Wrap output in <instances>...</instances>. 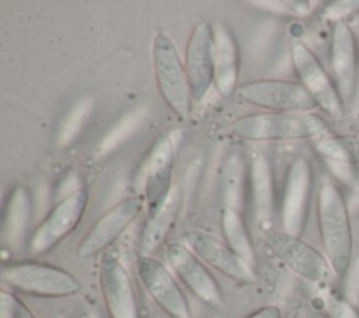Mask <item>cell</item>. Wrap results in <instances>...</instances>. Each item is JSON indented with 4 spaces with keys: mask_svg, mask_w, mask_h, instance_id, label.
<instances>
[{
    "mask_svg": "<svg viewBox=\"0 0 359 318\" xmlns=\"http://www.w3.org/2000/svg\"><path fill=\"white\" fill-rule=\"evenodd\" d=\"M317 223L324 255L334 275L344 279L353 261V233L345 196L331 181H324L318 189Z\"/></svg>",
    "mask_w": 359,
    "mask_h": 318,
    "instance_id": "cell-1",
    "label": "cell"
},
{
    "mask_svg": "<svg viewBox=\"0 0 359 318\" xmlns=\"http://www.w3.org/2000/svg\"><path fill=\"white\" fill-rule=\"evenodd\" d=\"M327 122L314 112H261L238 118L230 132L252 141H289L323 137Z\"/></svg>",
    "mask_w": 359,
    "mask_h": 318,
    "instance_id": "cell-2",
    "label": "cell"
},
{
    "mask_svg": "<svg viewBox=\"0 0 359 318\" xmlns=\"http://www.w3.org/2000/svg\"><path fill=\"white\" fill-rule=\"evenodd\" d=\"M151 60L157 88L164 102L180 118H188L194 99L185 64L171 36L164 31H157L153 36Z\"/></svg>",
    "mask_w": 359,
    "mask_h": 318,
    "instance_id": "cell-3",
    "label": "cell"
},
{
    "mask_svg": "<svg viewBox=\"0 0 359 318\" xmlns=\"http://www.w3.org/2000/svg\"><path fill=\"white\" fill-rule=\"evenodd\" d=\"M3 283L11 289L46 298H62L77 294L81 290V282L69 270L59 266L36 262L21 261L1 266Z\"/></svg>",
    "mask_w": 359,
    "mask_h": 318,
    "instance_id": "cell-4",
    "label": "cell"
},
{
    "mask_svg": "<svg viewBox=\"0 0 359 318\" xmlns=\"http://www.w3.org/2000/svg\"><path fill=\"white\" fill-rule=\"evenodd\" d=\"M264 241L280 263L310 283L328 282L334 275L327 256L300 235L271 228L264 233Z\"/></svg>",
    "mask_w": 359,
    "mask_h": 318,
    "instance_id": "cell-5",
    "label": "cell"
},
{
    "mask_svg": "<svg viewBox=\"0 0 359 318\" xmlns=\"http://www.w3.org/2000/svg\"><path fill=\"white\" fill-rule=\"evenodd\" d=\"M236 94L245 102L269 112H313V97L299 81L264 78L240 84Z\"/></svg>",
    "mask_w": 359,
    "mask_h": 318,
    "instance_id": "cell-6",
    "label": "cell"
},
{
    "mask_svg": "<svg viewBox=\"0 0 359 318\" xmlns=\"http://www.w3.org/2000/svg\"><path fill=\"white\" fill-rule=\"evenodd\" d=\"M87 203L88 192L86 188L57 199L29 235V251L32 254H45L62 242L80 224Z\"/></svg>",
    "mask_w": 359,
    "mask_h": 318,
    "instance_id": "cell-7",
    "label": "cell"
},
{
    "mask_svg": "<svg viewBox=\"0 0 359 318\" xmlns=\"http://www.w3.org/2000/svg\"><path fill=\"white\" fill-rule=\"evenodd\" d=\"M290 59L299 83L309 91L317 106L330 118L341 119L345 105L332 77L327 73L316 53L304 42H294L290 49Z\"/></svg>",
    "mask_w": 359,
    "mask_h": 318,
    "instance_id": "cell-8",
    "label": "cell"
},
{
    "mask_svg": "<svg viewBox=\"0 0 359 318\" xmlns=\"http://www.w3.org/2000/svg\"><path fill=\"white\" fill-rule=\"evenodd\" d=\"M136 273L146 293L170 318H192L188 298L170 266L151 255H137Z\"/></svg>",
    "mask_w": 359,
    "mask_h": 318,
    "instance_id": "cell-9",
    "label": "cell"
},
{
    "mask_svg": "<svg viewBox=\"0 0 359 318\" xmlns=\"http://www.w3.org/2000/svg\"><path fill=\"white\" fill-rule=\"evenodd\" d=\"M313 188L311 164L304 157H296L287 167L280 199V230L300 235L304 230Z\"/></svg>",
    "mask_w": 359,
    "mask_h": 318,
    "instance_id": "cell-10",
    "label": "cell"
},
{
    "mask_svg": "<svg viewBox=\"0 0 359 318\" xmlns=\"http://www.w3.org/2000/svg\"><path fill=\"white\" fill-rule=\"evenodd\" d=\"M165 259L172 273L202 303L219 307L223 303V291L208 266L184 242H167Z\"/></svg>",
    "mask_w": 359,
    "mask_h": 318,
    "instance_id": "cell-11",
    "label": "cell"
},
{
    "mask_svg": "<svg viewBox=\"0 0 359 318\" xmlns=\"http://www.w3.org/2000/svg\"><path fill=\"white\" fill-rule=\"evenodd\" d=\"M143 206L144 199L140 195H132L118 200L83 237L77 247V255L81 259H88L104 254L139 216Z\"/></svg>",
    "mask_w": 359,
    "mask_h": 318,
    "instance_id": "cell-12",
    "label": "cell"
},
{
    "mask_svg": "<svg viewBox=\"0 0 359 318\" xmlns=\"http://www.w3.org/2000/svg\"><path fill=\"white\" fill-rule=\"evenodd\" d=\"M98 284L109 318H139L132 277L121 259L105 251L98 263Z\"/></svg>",
    "mask_w": 359,
    "mask_h": 318,
    "instance_id": "cell-13",
    "label": "cell"
},
{
    "mask_svg": "<svg viewBox=\"0 0 359 318\" xmlns=\"http://www.w3.org/2000/svg\"><path fill=\"white\" fill-rule=\"evenodd\" d=\"M330 62L332 80L346 106L353 101L359 87V53L355 34L344 20H337L332 25Z\"/></svg>",
    "mask_w": 359,
    "mask_h": 318,
    "instance_id": "cell-14",
    "label": "cell"
},
{
    "mask_svg": "<svg viewBox=\"0 0 359 318\" xmlns=\"http://www.w3.org/2000/svg\"><path fill=\"white\" fill-rule=\"evenodd\" d=\"M184 64L194 101H201L215 85L213 25L199 21L191 31L185 46Z\"/></svg>",
    "mask_w": 359,
    "mask_h": 318,
    "instance_id": "cell-15",
    "label": "cell"
},
{
    "mask_svg": "<svg viewBox=\"0 0 359 318\" xmlns=\"http://www.w3.org/2000/svg\"><path fill=\"white\" fill-rule=\"evenodd\" d=\"M206 265L241 283L257 280L254 268L243 261L224 241L202 230L188 231L182 241Z\"/></svg>",
    "mask_w": 359,
    "mask_h": 318,
    "instance_id": "cell-16",
    "label": "cell"
},
{
    "mask_svg": "<svg viewBox=\"0 0 359 318\" xmlns=\"http://www.w3.org/2000/svg\"><path fill=\"white\" fill-rule=\"evenodd\" d=\"M174 146L168 136H160L151 144L137 177L142 198L154 209L171 189Z\"/></svg>",
    "mask_w": 359,
    "mask_h": 318,
    "instance_id": "cell-17",
    "label": "cell"
},
{
    "mask_svg": "<svg viewBox=\"0 0 359 318\" xmlns=\"http://www.w3.org/2000/svg\"><path fill=\"white\" fill-rule=\"evenodd\" d=\"M248 186L254 226L266 233L275 213V182L271 161L262 153H255L248 164Z\"/></svg>",
    "mask_w": 359,
    "mask_h": 318,
    "instance_id": "cell-18",
    "label": "cell"
},
{
    "mask_svg": "<svg viewBox=\"0 0 359 318\" xmlns=\"http://www.w3.org/2000/svg\"><path fill=\"white\" fill-rule=\"evenodd\" d=\"M215 38V87L224 98L231 97L238 88L240 55L238 45L231 31L217 22L213 24Z\"/></svg>",
    "mask_w": 359,
    "mask_h": 318,
    "instance_id": "cell-19",
    "label": "cell"
},
{
    "mask_svg": "<svg viewBox=\"0 0 359 318\" xmlns=\"http://www.w3.org/2000/svg\"><path fill=\"white\" fill-rule=\"evenodd\" d=\"M181 209V193L172 185L167 196L150 210L139 240V255H151L165 241Z\"/></svg>",
    "mask_w": 359,
    "mask_h": 318,
    "instance_id": "cell-20",
    "label": "cell"
},
{
    "mask_svg": "<svg viewBox=\"0 0 359 318\" xmlns=\"http://www.w3.org/2000/svg\"><path fill=\"white\" fill-rule=\"evenodd\" d=\"M32 217V199L24 185H14L8 193L3 223L1 238L10 249H18L24 244Z\"/></svg>",
    "mask_w": 359,
    "mask_h": 318,
    "instance_id": "cell-21",
    "label": "cell"
},
{
    "mask_svg": "<svg viewBox=\"0 0 359 318\" xmlns=\"http://www.w3.org/2000/svg\"><path fill=\"white\" fill-rule=\"evenodd\" d=\"M248 186V165L240 151H231L222 168L223 207H231L243 213Z\"/></svg>",
    "mask_w": 359,
    "mask_h": 318,
    "instance_id": "cell-22",
    "label": "cell"
},
{
    "mask_svg": "<svg viewBox=\"0 0 359 318\" xmlns=\"http://www.w3.org/2000/svg\"><path fill=\"white\" fill-rule=\"evenodd\" d=\"M220 227L224 237V242L248 265L254 268L255 265V248L243 217V213L231 209L223 207L220 212Z\"/></svg>",
    "mask_w": 359,
    "mask_h": 318,
    "instance_id": "cell-23",
    "label": "cell"
},
{
    "mask_svg": "<svg viewBox=\"0 0 359 318\" xmlns=\"http://www.w3.org/2000/svg\"><path fill=\"white\" fill-rule=\"evenodd\" d=\"M316 148L328 163L359 165V133L320 137Z\"/></svg>",
    "mask_w": 359,
    "mask_h": 318,
    "instance_id": "cell-24",
    "label": "cell"
},
{
    "mask_svg": "<svg viewBox=\"0 0 359 318\" xmlns=\"http://www.w3.org/2000/svg\"><path fill=\"white\" fill-rule=\"evenodd\" d=\"M146 118V112L142 108H137L132 112H128L125 116H122L104 136L100 139L98 144L95 146L94 154L97 158H102L112 151H115L118 147H121L128 139L135 134V132L140 127L142 122Z\"/></svg>",
    "mask_w": 359,
    "mask_h": 318,
    "instance_id": "cell-25",
    "label": "cell"
},
{
    "mask_svg": "<svg viewBox=\"0 0 359 318\" xmlns=\"http://www.w3.org/2000/svg\"><path fill=\"white\" fill-rule=\"evenodd\" d=\"M93 111L94 99L91 97H81L80 99H77L65 113L63 119L59 123L56 133V144L59 147L70 146L81 133Z\"/></svg>",
    "mask_w": 359,
    "mask_h": 318,
    "instance_id": "cell-26",
    "label": "cell"
},
{
    "mask_svg": "<svg viewBox=\"0 0 359 318\" xmlns=\"http://www.w3.org/2000/svg\"><path fill=\"white\" fill-rule=\"evenodd\" d=\"M0 318H36L32 311L11 291H0Z\"/></svg>",
    "mask_w": 359,
    "mask_h": 318,
    "instance_id": "cell-27",
    "label": "cell"
},
{
    "mask_svg": "<svg viewBox=\"0 0 359 318\" xmlns=\"http://www.w3.org/2000/svg\"><path fill=\"white\" fill-rule=\"evenodd\" d=\"M290 318H332L304 300H293L289 305Z\"/></svg>",
    "mask_w": 359,
    "mask_h": 318,
    "instance_id": "cell-28",
    "label": "cell"
},
{
    "mask_svg": "<svg viewBox=\"0 0 359 318\" xmlns=\"http://www.w3.org/2000/svg\"><path fill=\"white\" fill-rule=\"evenodd\" d=\"M84 186L81 185V181L80 178L73 174V172H69L65 175V178L60 181L59 184V188H57V199H62V198H66L69 195H73L76 192H79L80 189H83Z\"/></svg>",
    "mask_w": 359,
    "mask_h": 318,
    "instance_id": "cell-29",
    "label": "cell"
},
{
    "mask_svg": "<svg viewBox=\"0 0 359 318\" xmlns=\"http://www.w3.org/2000/svg\"><path fill=\"white\" fill-rule=\"evenodd\" d=\"M245 318H282V312L276 305H264L252 311Z\"/></svg>",
    "mask_w": 359,
    "mask_h": 318,
    "instance_id": "cell-30",
    "label": "cell"
}]
</instances>
